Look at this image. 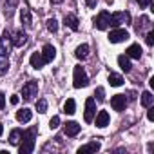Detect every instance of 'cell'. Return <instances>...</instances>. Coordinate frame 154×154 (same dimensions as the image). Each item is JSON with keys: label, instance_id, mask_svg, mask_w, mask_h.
<instances>
[{"label": "cell", "instance_id": "9c48e42d", "mask_svg": "<svg viewBox=\"0 0 154 154\" xmlns=\"http://www.w3.org/2000/svg\"><path fill=\"white\" fill-rule=\"evenodd\" d=\"M9 38H11V45H15V47H22V45L27 42V35L22 33V31H15V33H11Z\"/></svg>", "mask_w": 154, "mask_h": 154}, {"label": "cell", "instance_id": "f546056e", "mask_svg": "<svg viewBox=\"0 0 154 154\" xmlns=\"http://www.w3.org/2000/svg\"><path fill=\"white\" fill-rule=\"evenodd\" d=\"M145 42H147V45H154V31H149V33H147Z\"/></svg>", "mask_w": 154, "mask_h": 154}, {"label": "cell", "instance_id": "1f68e13d", "mask_svg": "<svg viewBox=\"0 0 154 154\" xmlns=\"http://www.w3.org/2000/svg\"><path fill=\"white\" fill-rule=\"evenodd\" d=\"M136 2L140 4V8H147V6H150L152 0H136Z\"/></svg>", "mask_w": 154, "mask_h": 154}, {"label": "cell", "instance_id": "603a6c76", "mask_svg": "<svg viewBox=\"0 0 154 154\" xmlns=\"http://www.w3.org/2000/svg\"><path fill=\"white\" fill-rule=\"evenodd\" d=\"M20 140H22V129L11 131V134H9V143H11V145H18Z\"/></svg>", "mask_w": 154, "mask_h": 154}, {"label": "cell", "instance_id": "7c38bea8", "mask_svg": "<svg viewBox=\"0 0 154 154\" xmlns=\"http://www.w3.org/2000/svg\"><path fill=\"white\" fill-rule=\"evenodd\" d=\"M78 132H80V125L76 123V122H67L65 123V127H63V134L65 136L72 138V136H76Z\"/></svg>", "mask_w": 154, "mask_h": 154}, {"label": "cell", "instance_id": "8d00e7d4", "mask_svg": "<svg viewBox=\"0 0 154 154\" xmlns=\"http://www.w3.org/2000/svg\"><path fill=\"white\" fill-rule=\"evenodd\" d=\"M51 2H53V4H62L63 0H51Z\"/></svg>", "mask_w": 154, "mask_h": 154}, {"label": "cell", "instance_id": "4fadbf2b", "mask_svg": "<svg viewBox=\"0 0 154 154\" xmlns=\"http://www.w3.org/2000/svg\"><path fill=\"white\" fill-rule=\"evenodd\" d=\"M109 112L107 111H100L98 114H96V127H100V129H103V127H107L109 125Z\"/></svg>", "mask_w": 154, "mask_h": 154}, {"label": "cell", "instance_id": "cb8c5ba5", "mask_svg": "<svg viewBox=\"0 0 154 154\" xmlns=\"http://www.w3.org/2000/svg\"><path fill=\"white\" fill-rule=\"evenodd\" d=\"M109 84L112 87H120V85H123V78H122L120 74H116V72H111L109 74Z\"/></svg>", "mask_w": 154, "mask_h": 154}, {"label": "cell", "instance_id": "836d02e7", "mask_svg": "<svg viewBox=\"0 0 154 154\" xmlns=\"http://www.w3.org/2000/svg\"><path fill=\"white\" fill-rule=\"evenodd\" d=\"M147 118H149L150 122L154 120V109H152V107H149V112H147Z\"/></svg>", "mask_w": 154, "mask_h": 154}, {"label": "cell", "instance_id": "30bf717a", "mask_svg": "<svg viewBox=\"0 0 154 154\" xmlns=\"http://www.w3.org/2000/svg\"><path fill=\"white\" fill-rule=\"evenodd\" d=\"M125 105H127V100H125V94H114L111 98V107L114 111H125Z\"/></svg>", "mask_w": 154, "mask_h": 154}, {"label": "cell", "instance_id": "d4e9b609", "mask_svg": "<svg viewBox=\"0 0 154 154\" xmlns=\"http://www.w3.org/2000/svg\"><path fill=\"white\" fill-rule=\"evenodd\" d=\"M63 112H65V114H74V112H76V103H74L72 98L65 100V103H63Z\"/></svg>", "mask_w": 154, "mask_h": 154}, {"label": "cell", "instance_id": "ffe728a7", "mask_svg": "<svg viewBox=\"0 0 154 154\" xmlns=\"http://www.w3.org/2000/svg\"><path fill=\"white\" fill-rule=\"evenodd\" d=\"M74 56H76V58H80V60L87 58V56H89V45H87V44L78 45V47H76V51H74Z\"/></svg>", "mask_w": 154, "mask_h": 154}, {"label": "cell", "instance_id": "7402d4cb", "mask_svg": "<svg viewBox=\"0 0 154 154\" xmlns=\"http://www.w3.org/2000/svg\"><path fill=\"white\" fill-rule=\"evenodd\" d=\"M152 103H154L152 93H150V91H143V93H141V105H143V107H150Z\"/></svg>", "mask_w": 154, "mask_h": 154}, {"label": "cell", "instance_id": "d6986e66", "mask_svg": "<svg viewBox=\"0 0 154 154\" xmlns=\"http://www.w3.org/2000/svg\"><path fill=\"white\" fill-rule=\"evenodd\" d=\"M96 150H100V143H98V141H91V143H87V145L80 147V149H78V154H85V152H96Z\"/></svg>", "mask_w": 154, "mask_h": 154}, {"label": "cell", "instance_id": "4316f807", "mask_svg": "<svg viewBox=\"0 0 154 154\" xmlns=\"http://www.w3.org/2000/svg\"><path fill=\"white\" fill-rule=\"evenodd\" d=\"M8 69H9V62L4 58V60H0V76L2 74H6L8 72Z\"/></svg>", "mask_w": 154, "mask_h": 154}, {"label": "cell", "instance_id": "f35d334b", "mask_svg": "<svg viewBox=\"0 0 154 154\" xmlns=\"http://www.w3.org/2000/svg\"><path fill=\"white\" fill-rule=\"evenodd\" d=\"M105 2H107V4H112V2H114V0H105Z\"/></svg>", "mask_w": 154, "mask_h": 154}, {"label": "cell", "instance_id": "83f0119b", "mask_svg": "<svg viewBox=\"0 0 154 154\" xmlns=\"http://www.w3.org/2000/svg\"><path fill=\"white\" fill-rule=\"evenodd\" d=\"M36 111L38 112H45L47 111V102L45 100H38L36 102Z\"/></svg>", "mask_w": 154, "mask_h": 154}, {"label": "cell", "instance_id": "44dd1931", "mask_svg": "<svg viewBox=\"0 0 154 154\" xmlns=\"http://www.w3.org/2000/svg\"><path fill=\"white\" fill-rule=\"evenodd\" d=\"M118 63H120L122 71H125V72H129V71L132 69L131 60H129V56H127V54H120V56H118Z\"/></svg>", "mask_w": 154, "mask_h": 154}, {"label": "cell", "instance_id": "ba28073f", "mask_svg": "<svg viewBox=\"0 0 154 154\" xmlns=\"http://www.w3.org/2000/svg\"><path fill=\"white\" fill-rule=\"evenodd\" d=\"M127 38H129V31H125V29H114L109 35V42L111 44H120V42H123Z\"/></svg>", "mask_w": 154, "mask_h": 154}, {"label": "cell", "instance_id": "8fae6325", "mask_svg": "<svg viewBox=\"0 0 154 154\" xmlns=\"http://www.w3.org/2000/svg\"><path fill=\"white\" fill-rule=\"evenodd\" d=\"M42 56H44V62H45V63H49V62H53V60H54V56H56V49H54L51 44H45V45H44V49H42Z\"/></svg>", "mask_w": 154, "mask_h": 154}, {"label": "cell", "instance_id": "e0dca14e", "mask_svg": "<svg viewBox=\"0 0 154 154\" xmlns=\"http://www.w3.org/2000/svg\"><path fill=\"white\" fill-rule=\"evenodd\" d=\"M31 118H33V111H31V109H22V111L17 112V120H18L20 123H27Z\"/></svg>", "mask_w": 154, "mask_h": 154}, {"label": "cell", "instance_id": "484cf974", "mask_svg": "<svg viewBox=\"0 0 154 154\" xmlns=\"http://www.w3.org/2000/svg\"><path fill=\"white\" fill-rule=\"evenodd\" d=\"M47 29H49L51 33H56V31H58V22H56L54 18H49V20H47Z\"/></svg>", "mask_w": 154, "mask_h": 154}, {"label": "cell", "instance_id": "52a82bcc", "mask_svg": "<svg viewBox=\"0 0 154 154\" xmlns=\"http://www.w3.org/2000/svg\"><path fill=\"white\" fill-rule=\"evenodd\" d=\"M109 18H111L109 11H102V13L94 18V27H96V29H100V31L107 29V27H109Z\"/></svg>", "mask_w": 154, "mask_h": 154}, {"label": "cell", "instance_id": "ac0fdd59", "mask_svg": "<svg viewBox=\"0 0 154 154\" xmlns=\"http://www.w3.org/2000/svg\"><path fill=\"white\" fill-rule=\"evenodd\" d=\"M125 53H127L129 58H136V60H140V56H141V47H140L138 44H132V45H129V49H127Z\"/></svg>", "mask_w": 154, "mask_h": 154}, {"label": "cell", "instance_id": "7a4b0ae2", "mask_svg": "<svg viewBox=\"0 0 154 154\" xmlns=\"http://www.w3.org/2000/svg\"><path fill=\"white\" fill-rule=\"evenodd\" d=\"M72 85L76 89H82V87H87L89 85V76L87 72L84 71V67H74V72H72Z\"/></svg>", "mask_w": 154, "mask_h": 154}, {"label": "cell", "instance_id": "f1b7e54d", "mask_svg": "<svg viewBox=\"0 0 154 154\" xmlns=\"http://www.w3.org/2000/svg\"><path fill=\"white\" fill-rule=\"evenodd\" d=\"M58 125H60V116H53V118L49 120V127H51V129H56Z\"/></svg>", "mask_w": 154, "mask_h": 154}, {"label": "cell", "instance_id": "8992f818", "mask_svg": "<svg viewBox=\"0 0 154 154\" xmlns=\"http://www.w3.org/2000/svg\"><path fill=\"white\" fill-rule=\"evenodd\" d=\"M123 22H131V15H129V13H114V15H111V18H109V26H111V27H118V26L123 24Z\"/></svg>", "mask_w": 154, "mask_h": 154}, {"label": "cell", "instance_id": "277c9868", "mask_svg": "<svg viewBox=\"0 0 154 154\" xmlns=\"http://www.w3.org/2000/svg\"><path fill=\"white\" fill-rule=\"evenodd\" d=\"M94 114H96V102H94V98H87L85 100V114H84V120L87 123H91L94 120Z\"/></svg>", "mask_w": 154, "mask_h": 154}, {"label": "cell", "instance_id": "74e56055", "mask_svg": "<svg viewBox=\"0 0 154 154\" xmlns=\"http://www.w3.org/2000/svg\"><path fill=\"white\" fill-rule=\"evenodd\" d=\"M2 132H4V127H2V123H0V136H2Z\"/></svg>", "mask_w": 154, "mask_h": 154}, {"label": "cell", "instance_id": "e575fe53", "mask_svg": "<svg viewBox=\"0 0 154 154\" xmlns=\"http://www.w3.org/2000/svg\"><path fill=\"white\" fill-rule=\"evenodd\" d=\"M96 2H98V0H85V4L89 8H96Z\"/></svg>", "mask_w": 154, "mask_h": 154}, {"label": "cell", "instance_id": "6da1fadb", "mask_svg": "<svg viewBox=\"0 0 154 154\" xmlns=\"http://www.w3.org/2000/svg\"><path fill=\"white\" fill-rule=\"evenodd\" d=\"M35 132L36 129H31V131H22V145L18 147V152L20 154H31L35 150Z\"/></svg>", "mask_w": 154, "mask_h": 154}, {"label": "cell", "instance_id": "d590c367", "mask_svg": "<svg viewBox=\"0 0 154 154\" xmlns=\"http://www.w3.org/2000/svg\"><path fill=\"white\" fill-rule=\"evenodd\" d=\"M18 102H20V98H18V96H11V103H13V105H17Z\"/></svg>", "mask_w": 154, "mask_h": 154}, {"label": "cell", "instance_id": "3957f363", "mask_svg": "<svg viewBox=\"0 0 154 154\" xmlns=\"http://www.w3.org/2000/svg\"><path fill=\"white\" fill-rule=\"evenodd\" d=\"M36 93H38V82H36V80H29L27 84H24V87H22V96H24V100H31Z\"/></svg>", "mask_w": 154, "mask_h": 154}, {"label": "cell", "instance_id": "5b68a950", "mask_svg": "<svg viewBox=\"0 0 154 154\" xmlns=\"http://www.w3.org/2000/svg\"><path fill=\"white\" fill-rule=\"evenodd\" d=\"M11 51V38H9V31H4L2 38H0V58H6Z\"/></svg>", "mask_w": 154, "mask_h": 154}, {"label": "cell", "instance_id": "9a60e30c", "mask_svg": "<svg viewBox=\"0 0 154 154\" xmlns=\"http://www.w3.org/2000/svg\"><path fill=\"white\" fill-rule=\"evenodd\" d=\"M63 24H65V27H69L72 31H78V18H76L74 15H65Z\"/></svg>", "mask_w": 154, "mask_h": 154}, {"label": "cell", "instance_id": "5bb4252c", "mask_svg": "<svg viewBox=\"0 0 154 154\" xmlns=\"http://www.w3.org/2000/svg\"><path fill=\"white\" fill-rule=\"evenodd\" d=\"M29 62H31V67H35V69H40V67H44V63H45L42 53H33L31 58H29Z\"/></svg>", "mask_w": 154, "mask_h": 154}, {"label": "cell", "instance_id": "2e32d148", "mask_svg": "<svg viewBox=\"0 0 154 154\" xmlns=\"http://www.w3.org/2000/svg\"><path fill=\"white\" fill-rule=\"evenodd\" d=\"M20 20H22V24L24 26H33V17H31V11L27 9V8H22L20 9Z\"/></svg>", "mask_w": 154, "mask_h": 154}, {"label": "cell", "instance_id": "4dcf8cb0", "mask_svg": "<svg viewBox=\"0 0 154 154\" xmlns=\"http://www.w3.org/2000/svg\"><path fill=\"white\" fill-rule=\"evenodd\" d=\"M105 93H103V87H98L96 89V96H98V102H103L105 100V96H103Z\"/></svg>", "mask_w": 154, "mask_h": 154}, {"label": "cell", "instance_id": "d6a6232c", "mask_svg": "<svg viewBox=\"0 0 154 154\" xmlns=\"http://www.w3.org/2000/svg\"><path fill=\"white\" fill-rule=\"evenodd\" d=\"M6 107V96L2 94V93H0V111H2Z\"/></svg>", "mask_w": 154, "mask_h": 154}]
</instances>
